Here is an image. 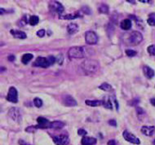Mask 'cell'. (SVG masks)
Wrapping results in <instances>:
<instances>
[{"instance_id":"obj_35","label":"cell","mask_w":155,"mask_h":145,"mask_svg":"<svg viewBox=\"0 0 155 145\" xmlns=\"http://www.w3.org/2000/svg\"><path fill=\"white\" fill-rule=\"evenodd\" d=\"M109 124H110V126H117V122H116L115 120H110V121H109Z\"/></svg>"},{"instance_id":"obj_12","label":"cell","mask_w":155,"mask_h":145,"mask_svg":"<svg viewBox=\"0 0 155 145\" xmlns=\"http://www.w3.org/2000/svg\"><path fill=\"white\" fill-rule=\"evenodd\" d=\"M62 101H63V104L67 107H74L78 105L76 99L70 95H66L62 97Z\"/></svg>"},{"instance_id":"obj_28","label":"cell","mask_w":155,"mask_h":145,"mask_svg":"<svg viewBox=\"0 0 155 145\" xmlns=\"http://www.w3.org/2000/svg\"><path fill=\"white\" fill-rule=\"evenodd\" d=\"M126 55L129 57H133L135 56L137 54V52L136 51H134V50H131V49H128V50H126L125 51Z\"/></svg>"},{"instance_id":"obj_2","label":"cell","mask_w":155,"mask_h":145,"mask_svg":"<svg viewBox=\"0 0 155 145\" xmlns=\"http://www.w3.org/2000/svg\"><path fill=\"white\" fill-rule=\"evenodd\" d=\"M56 61V58L53 56H49L48 57H38L34 63V66L41 68H48L53 65L54 63Z\"/></svg>"},{"instance_id":"obj_38","label":"cell","mask_w":155,"mask_h":145,"mask_svg":"<svg viewBox=\"0 0 155 145\" xmlns=\"http://www.w3.org/2000/svg\"><path fill=\"white\" fill-rule=\"evenodd\" d=\"M15 56H13V55H11V56H8V60H10V61H14V60H15Z\"/></svg>"},{"instance_id":"obj_37","label":"cell","mask_w":155,"mask_h":145,"mask_svg":"<svg viewBox=\"0 0 155 145\" xmlns=\"http://www.w3.org/2000/svg\"><path fill=\"white\" fill-rule=\"evenodd\" d=\"M131 102H133V103H131V104H130L131 105H137L138 103H139V99H133L132 101H131Z\"/></svg>"},{"instance_id":"obj_26","label":"cell","mask_w":155,"mask_h":145,"mask_svg":"<svg viewBox=\"0 0 155 145\" xmlns=\"http://www.w3.org/2000/svg\"><path fill=\"white\" fill-rule=\"evenodd\" d=\"M38 21H39V19L37 16H32L29 18V23L30 25H33V26L38 24Z\"/></svg>"},{"instance_id":"obj_18","label":"cell","mask_w":155,"mask_h":145,"mask_svg":"<svg viewBox=\"0 0 155 145\" xmlns=\"http://www.w3.org/2000/svg\"><path fill=\"white\" fill-rule=\"evenodd\" d=\"M131 26H132V22L130 19H124L120 23L121 29H123V30H129Z\"/></svg>"},{"instance_id":"obj_32","label":"cell","mask_w":155,"mask_h":145,"mask_svg":"<svg viewBox=\"0 0 155 145\" xmlns=\"http://www.w3.org/2000/svg\"><path fill=\"white\" fill-rule=\"evenodd\" d=\"M137 113L138 116H141V115H144V114H145L144 111L141 108H137Z\"/></svg>"},{"instance_id":"obj_14","label":"cell","mask_w":155,"mask_h":145,"mask_svg":"<svg viewBox=\"0 0 155 145\" xmlns=\"http://www.w3.org/2000/svg\"><path fill=\"white\" fill-rule=\"evenodd\" d=\"M97 142L96 138L84 136L81 140V143L83 145H95Z\"/></svg>"},{"instance_id":"obj_36","label":"cell","mask_w":155,"mask_h":145,"mask_svg":"<svg viewBox=\"0 0 155 145\" xmlns=\"http://www.w3.org/2000/svg\"><path fill=\"white\" fill-rule=\"evenodd\" d=\"M116 143H117V142L114 140H111L108 142V145H116Z\"/></svg>"},{"instance_id":"obj_21","label":"cell","mask_w":155,"mask_h":145,"mask_svg":"<svg viewBox=\"0 0 155 145\" xmlns=\"http://www.w3.org/2000/svg\"><path fill=\"white\" fill-rule=\"evenodd\" d=\"M82 17L79 13H74V14H69V15H65V16H61L60 19L62 20H74L76 18H79Z\"/></svg>"},{"instance_id":"obj_34","label":"cell","mask_w":155,"mask_h":145,"mask_svg":"<svg viewBox=\"0 0 155 145\" xmlns=\"http://www.w3.org/2000/svg\"><path fill=\"white\" fill-rule=\"evenodd\" d=\"M35 130H36V127L35 126H30V127H27L26 129H25V131L26 132H33L35 131Z\"/></svg>"},{"instance_id":"obj_20","label":"cell","mask_w":155,"mask_h":145,"mask_svg":"<svg viewBox=\"0 0 155 145\" xmlns=\"http://www.w3.org/2000/svg\"><path fill=\"white\" fill-rule=\"evenodd\" d=\"M85 104L88 106H91V107H98V106L103 105L102 100H89V99H87L85 101Z\"/></svg>"},{"instance_id":"obj_13","label":"cell","mask_w":155,"mask_h":145,"mask_svg":"<svg viewBox=\"0 0 155 145\" xmlns=\"http://www.w3.org/2000/svg\"><path fill=\"white\" fill-rule=\"evenodd\" d=\"M141 132L144 135L151 136L155 132V127L151 126H144L141 127Z\"/></svg>"},{"instance_id":"obj_5","label":"cell","mask_w":155,"mask_h":145,"mask_svg":"<svg viewBox=\"0 0 155 145\" xmlns=\"http://www.w3.org/2000/svg\"><path fill=\"white\" fill-rule=\"evenodd\" d=\"M49 9H50V11L51 12L58 14V15H60V16H61V14L64 11V8L63 5H62L61 3H60L59 2H57V1L50 2L49 3Z\"/></svg>"},{"instance_id":"obj_40","label":"cell","mask_w":155,"mask_h":145,"mask_svg":"<svg viewBox=\"0 0 155 145\" xmlns=\"http://www.w3.org/2000/svg\"><path fill=\"white\" fill-rule=\"evenodd\" d=\"M150 103H151V105H152L153 106H155V98L150 99Z\"/></svg>"},{"instance_id":"obj_17","label":"cell","mask_w":155,"mask_h":145,"mask_svg":"<svg viewBox=\"0 0 155 145\" xmlns=\"http://www.w3.org/2000/svg\"><path fill=\"white\" fill-rule=\"evenodd\" d=\"M78 31V26L77 24L70 23V24H68V26H67V32H68L69 34H74Z\"/></svg>"},{"instance_id":"obj_19","label":"cell","mask_w":155,"mask_h":145,"mask_svg":"<svg viewBox=\"0 0 155 145\" xmlns=\"http://www.w3.org/2000/svg\"><path fill=\"white\" fill-rule=\"evenodd\" d=\"M64 126V123L62 121H54L51 122V126H50V129H55V130H60L63 128Z\"/></svg>"},{"instance_id":"obj_43","label":"cell","mask_w":155,"mask_h":145,"mask_svg":"<svg viewBox=\"0 0 155 145\" xmlns=\"http://www.w3.org/2000/svg\"><path fill=\"white\" fill-rule=\"evenodd\" d=\"M24 145H30V144H26V143H24Z\"/></svg>"},{"instance_id":"obj_6","label":"cell","mask_w":155,"mask_h":145,"mask_svg":"<svg viewBox=\"0 0 155 145\" xmlns=\"http://www.w3.org/2000/svg\"><path fill=\"white\" fill-rule=\"evenodd\" d=\"M85 41L88 45H95L98 42V36L93 31H87L85 33Z\"/></svg>"},{"instance_id":"obj_1","label":"cell","mask_w":155,"mask_h":145,"mask_svg":"<svg viewBox=\"0 0 155 145\" xmlns=\"http://www.w3.org/2000/svg\"><path fill=\"white\" fill-rule=\"evenodd\" d=\"M81 69L86 75H92L98 71L100 64L95 60H86L81 64Z\"/></svg>"},{"instance_id":"obj_15","label":"cell","mask_w":155,"mask_h":145,"mask_svg":"<svg viewBox=\"0 0 155 145\" xmlns=\"http://www.w3.org/2000/svg\"><path fill=\"white\" fill-rule=\"evenodd\" d=\"M10 33H11V34L13 36L14 38H19V39H25L27 37L26 34L23 32V31H21V30H11Z\"/></svg>"},{"instance_id":"obj_4","label":"cell","mask_w":155,"mask_h":145,"mask_svg":"<svg viewBox=\"0 0 155 145\" xmlns=\"http://www.w3.org/2000/svg\"><path fill=\"white\" fill-rule=\"evenodd\" d=\"M68 55L71 59H80L86 56V48L84 47H70Z\"/></svg>"},{"instance_id":"obj_16","label":"cell","mask_w":155,"mask_h":145,"mask_svg":"<svg viewBox=\"0 0 155 145\" xmlns=\"http://www.w3.org/2000/svg\"><path fill=\"white\" fill-rule=\"evenodd\" d=\"M143 72H144V76L147 78H149V79H151V78L154 77L155 72L153 69L149 67V66H147V65H144V67H143Z\"/></svg>"},{"instance_id":"obj_22","label":"cell","mask_w":155,"mask_h":145,"mask_svg":"<svg viewBox=\"0 0 155 145\" xmlns=\"http://www.w3.org/2000/svg\"><path fill=\"white\" fill-rule=\"evenodd\" d=\"M102 102H103V106L105 108L108 109H113V104L110 100V97H104V99H102Z\"/></svg>"},{"instance_id":"obj_3","label":"cell","mask_w":155,"mask_h":145,"mask_svg":"<svg viewBox=\"0 0 155 145\" xmlns=\"http://www.w3.org/2000/svg\"><path fill=\"white\" fill-rule=\"evenodd\" d=\"M143 40V35L139 31H132L127 35L126 44L131 46H137Z\"/></svg>"},{"instance_id":"obj_9","label":"cell","mask_w":155,"mask_h":145,"mask_svg":"<svg viewBox=\"0 0 155 145\" xmlns=\"http://www.w3.org/2000/svg\"><path fill=\"white\" fill-rule=\"evenodd\" d=\"M38 125L35 126L36 129H50L51 121H49L48 119L43 117H39L37 118Z\"/></svg>"},{"instance_id":"obj_27","label":"cell","mask_w":155,"mask_h":145,"mask_svg":"<svg viewBox=\"0 0 155 145\" xmlns=\"http://www.w3.org/2000/svg\"><path fill=\"white\" fill-rule=\"evenodd\" d=\"M147 23L151 26H154L155 25V13L150 14L149 16V18L147 20Z\"/></svg>"},{"instance_id":"obj_8","label":"cell","mask_w":155,"mask_h":145,"mask_svg":"<svg viewBox=\"0 0 155 145\" xmlns=\"http://www.w3.org/2000/svg\"><path fill=\"white\" fill-rule=\"evenodd\" d=\"M53 142L56 145H68L70 143V139L65 134H60L53 137Z\"/></svg>"},{"instance_id":"obj_30","label":"cell","mask_w":155,"mask_h":145,"mask_svg":"<svg viewBox=\"0 0 155 145\" xmlns=\"http://www.w3.org/2000/svg\"><path fill=\"white\" fill-rule=\"evenodd\" d=\"M148 53L151 56H155V45H150L147 48Z\"/></svg>"},{"instance_id":"obj_11","label":"cell","mask_w":155,"mask_h":145,"mask_svg":"<svg viewBox=\"0 0 155 145\" xmlns=\"http://www.w3.org/2000/svg\"><path fill=\"white\" fill-rule=\"evenodd\" d=\"M8 115L11 117L13 121H16V122H20L21 121V112L17 108H12L8 112Z\"/></svg>"},{"instance_id":"obj_33","label":"cell","mask_w":155,"mask_h":145,"mask_svg":"<svg viewBox=\"0 0 155 145\" xmlns=\"http://www.w3.org/2000/svg\"><path fill=\"white\" fill-rule=\"evenodd\" d=\"M37 35L38 37H40V38H43V36L45 35V30H39L37 32Z\"/></svg>"},{"instance_id":"obj_41","label":"cell","mask_w":155,"mask_h":145,"mask_svg":"<svg viewBox=\"0 0 155 145\" xmlns=\"http://www.w3.org/2000/svg\"><path fill=\"white\" fill-rule=\"evenodd\" d=\"M127 2H129V3H135V1H127Z\"/></svg>"},{"instance_id":"obj_39","label":"cell","mask_w":155,"mask_h":145,"mask_svg":"<svg viewBox=\"0 0 155 145\" xmlns=\"http://www.w3.org/2000/svg\"><path fill=\"white\" fill-rule=\"evenodd\" d=\"M140 3H152L151 1H148V0H146V1H145V0H140Z\"/></svg>"},{"instance_id":"obj_23","label":"cell","mask_w":155,"mask_h":145,"mask_svg":"<svg viewBox=\"0 0 155 145\" xmlns=\"http://www.w3.org/2000/svg\"><path fill=\"white\" fill-rule=\"evenodd\" d=\"M33 56L32 54L30 53H26V54H24L23 56H22V58H21V61L22 63L24 64V65H26L29 63V61H30L31 60L33 59Z\"/></svg>"},{"instance_id":"obj_10","label":"cell","mask_w":155,"mask_h":145,"mask_svg":"<svg viewBox=\"0 0 155 145\" xmlns=\"http://www.w3.org/2000/svg\"><path fill=\"white\" fill-rule=\"evenodd\" d=\"M123 138L125 139L127 141L131 143H134V144H140V141L137 136H135L133 134H131V132H129L128 130H124L123 131Z\"/></svg>"},{"instance_id":"obj_29","label":"cell","mask_w":155,"mask_h":145,"mask_svg":"<svg viewBox=\"0 0 155 145\" xmlns=\"http://www.w3.org/2000/svg\"><path fill=\"white\" fill-rule=\"evenodd\" d=\"M34 104L37 108H40L42 107V105H43V100L39 98H35L34 99Z\"/></svg>"},{"instance_id":"obj_42","label":"cell","mask_w":155,"mask_h":145,"mask_svg":"<svg viewBox=\"0 0 155 145\" xmlns=\"http://www.w3.org/2000/svg\"><path fill=\"white\" fill-rule=\"evenodd\" d=\"M153 143H154V145H155V139H154V141H153Z\"/></svg>"},{"instance_id":"obj_24","label":"cell","mask_w":155,"mask_h":145,"mask_svg":"<svg viewBox=\"0 0 155 145\" xmlns=\"http://www.w3.org/2000/svg\"><path fill=\"white\" fill-rule=\"evenodd\" d=\"M99 88L104 92H113V87L110 86L109 83H106V82H104L102 83L101 86H99Z\"/></svg>"},{"instance_id":"obj_7","label":"cell","mask_w":155,"mask_h":145,"mask_svg":"<svg viewBox=\"0 0 155 145\" xmlns=\"http://www.w3.org/2000/svg\"><path fill=\"white\" fill-rule=\"evenodd\" d=\"M7 99L9 102L17 103L18 102V92L14 86H11L8 91Z\"/></svg>"},{"instance_id":"obj_25","label":"cell","mask_w":155,"mask_h":145,"mask_svg":"<svg viewBox=\"0 0 155 145\" xmlns=\"http://www.w3.org/2000/svg\"><path fill=\"white\" fill-rule=\"evenodd\" d=\"M98 11H99L100 13L108 14L109 13V7L106 4H104V3H101L98 7Z\"/></svg>"},{"instance_id":"obj_31","label":"cell","mask_w":155,"mask_h":145,"mask_svg":"<svg viewBox=\"0 0 155 145\" xmlns=\"http://www.w3.org/2000/svg\"><path fill=\"white\" fill-rule=\"evenodd\" d=\"M87 134V132L84 129H82V128H81V129H79L78 130V135H82V136H85L86 134Z\"/></svg>"}]
</instances>
